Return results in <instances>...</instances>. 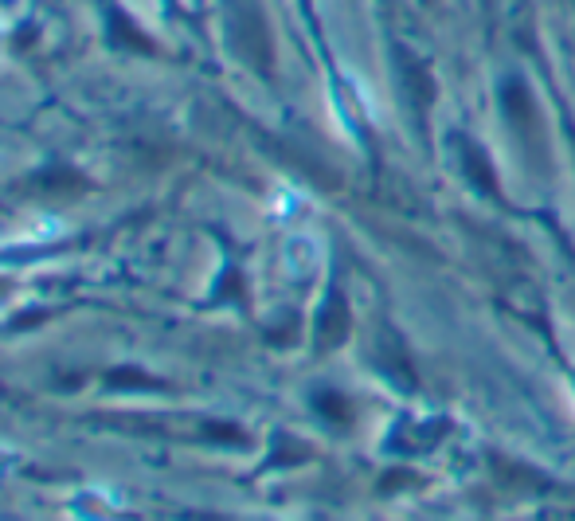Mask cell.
Segmentation results:
<instances>
[{"instance_id":"1","label":"cell","mask_w":575,"mask_h":521,"mask_svg":"<svg viewBox=\"0 0 575 521\" xmlns=\"http://www.w3.org/2000/svg\"><path fill=\"white\" fill-rule=\"evenodd\" d=\"M227 40H231L235 55L251 71L270 75V67H274V40H270V28H266L259 0H227Z\"/></svg>"},{"instance_id":"2","label":"cell","mask_w":575,"mask_h":521,"mask_svg":"<svg viewBox=\"0 0 575 521\" xmlns=\"http://www.w3.org/2000/svg\"><path fill=\"white\" fill-rule=\"evenodd\" d=\"M353 333V314L341 290H329L321 314H317V349H337Z\"/></svg>"},{"instance_id":"3","label":"cell","mask_w":575,"mask_h":521,"mask_svg":"<svg viewBox=\"0 0 575 521\" xmlns=\"http://www.w3.org/2000/svg\"><path fill=\"white\" fill-rule=\"evenodd\" d=\"M501 106H505V118L513 122V130L529 145L536 142V102H532L529 87L517 75L501 83Z\"/></svg>"},{"instance_id":"4","label":"cell","mask_w":575,"mask_h":521,"mask_svg":"<svg viewBox=\"0 0 575 521\" xmlns=\"http://www.w3.org/2000/svg\"><path fill=\"white\" fill-rule=\"evenodd\" d=\"M399 79H403L407 95H411V102H415V110H419V114H427V106L435 102V79L427 75V67H423L415 55L399 51Z\"/></svg>"},{"instance_id":"5","label":"cell","mask_w":575,"mask_h":521,"mask_svg":"<svg viewBox=\"0 0 575 521\" xmlns=\"http://www.w3.org/2000/svg\"><path fill=\"white\" fill-rule=\"evenodd\" d=\"M458 145H462V169H466V177L482 192L497 196V173H493V161H489L486 145L470 142V138H462Z\"/></svg>"},{"instance_id":"6","label":"cell","mask_w":575,"mask_h":521,"mask_svg":"<svg viewBox=\"0 0 575 521\" xmlns=\"http://www.w3.org/2000/svg\"><path fill=\"white\" fill-rule=\"evenodd\" d=\"M106 28H110V40L118 44V48L126 51H137V55H153V40L133 24L126 12H118V8H110L106 12Z\"/></svg>"},{"instance_id":"7","label":"cell","mask_w":575,"mask_h":521,"mask_svg":"<svg viewBox=\"0 0 575 521\" xmlns=\"http://www.w3.org/2000/svg\"><path fill=\"white\" fill-rule=\"evenodd\" d=\"M313 408H317L325 420H333V424H349V420H353V404H349L341 392H333V388H321V392L313 396Z\"/></svg>"},{"instance_id":"8","label":"cell","mask_w":575,"mask_h":521,"mask_svg":"<svg viewBox=\"0 0 575 521\" xmlns=\"http://www.w3.org/2000/svg\"><path fill=\"white\" fill-rule=\"evenodd\" d=\"M380 337H384V341H380V345H384V369H388L392 377L403 380V384H411L415 373H407V369H411V361H407V353H403L399 337L396 333H380Z\"/></svg>"},{"instance_id":"9","label":"cell","mask_w":575,"mask_h":521,"mask_svg":"<svg viewBox=\"0 0 575 521\" xmlns=\"http://www.w3.org/2000/svg\"><path fill=\"white\" fill-rule=\"evenodd\" d=\"M204 439L227 443V447H251V435L235 424H204Z\"/></svg>"},{"instance_id":"10","label":"cell","mask_w":575,"mask_h":521,"mask_svg":"<svg viewBox=\"0 0 575 521\" xmlns=\"http://www.w3.org/2000/svg\"><path fill=\"white\" fill-rule=\"evenodd\" d=\"M106 384H110V388H161V380L145 377V373H137V369L106 373Z\"/></svg>"},{"instance_id":"11","label":"cell","mask_w":575,"mask_h":521,"mask_svg":"<svg viewBox=\"0 0 575 521\" xmlns=\"http://www.w3.org/2000/svg\"><path fill=\"white\" fill-rule=\"evenodd\" d=\"M196 521H223V518H196Z\"/></svg>"},{"instance_id":"12","label":"cell","mask_w":575,"mask_h":521,"mask_svg":"<svg viewBox=\"0 0 575 521\" xmlns=\"http://www.w3.org/2000/svg\"><path fill=\"white\" fill-rule=\"evenodd\" d=\"M568 134H572V142H575V130H568Z\"/></svg>"}]
</instances>
